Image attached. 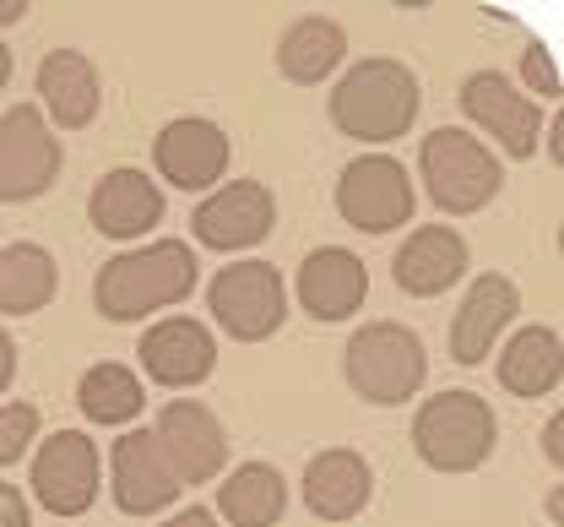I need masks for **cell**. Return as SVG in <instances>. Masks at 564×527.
Listing matches in <instances>:
<instances>
[{
    "label": "cell",
    "instance_id": "26",
    "mask_svg": "<svg viewBox=\"0 0 564 527\" xmlns=\"http://www.w3.org/2000/svg\"><path fill=\"white\" fill-rule=\"evenodd\" d=\"M76 408L93 424H131L141 408H147V391H141V380L126 365L104 359V365H93L87 376L76 380Z\"/></svg>",
    "mask_w": 564,
    "mask_h": 527
},
{
    "label": "cell",
    "instance_id": "13",
    "mask_svg": "<svg viewBox=\"0 0 564 527\" xmlns=\"http://www.w3.org/2000/svg\"><path fill=\"white\" fill-rule=\"evenodd\" d=\"M462 109H467V115H473V120H478L510 158H532V152H538L543 109H538L527 93H516L499 72H473L467 76V82H462Z\"/></svg>",
    "mask_w": 564,
    "mask_h": 527
},
{
    "label": "cell",
    "instance_id": "25",
    "mask_svg": "<svg viewBox=\"0 0 564 527\" xmlns=\"http://www.w3.org/2000/svg\"><path fill=\"white\" fill-rule=\"evenodd\" d=\"M61 267L44 245H6L0 250V315H33L55 300Z\"/></svg>",
    "mask_w": 564,
    "mask_h": 527
},
{
    "label": "cell",
    "instance_id": "4",
    "mask_svg": "<svg viewBox=\"0 0 564 527\" xmlns=\"http://www.w3.org/2000/svg\"><path fill=\"white\" fill-rule=\"evenodd\" d=\"M343 370L348 386L364 402H380V408H397V402H413V391L429 376V354H423V337L413 326H397V321H369L358 326L343 348Z\"/></svg>",
    "mask_w": 564,
    "mask_h": 527
},
{
    "label": "cell",
    "instance_id": "12",
    "mask_svg": "<svg viewBox=\"0 0 564 527\" xmlns=\"http://www.w3.org/2000/svg\"><path fill=\"white\" fill-rule=\"evenodd\" d=\"M137 359L158 386H202L217 370V343H212L207 321L169 315V321H152V332H141Z\"/></svg>",
    "mask_w": 564,
    "mask_h": 527
},
{
    "label": "cell",
    "instance_id": "24",
    "mask_svg": "<svg viewBox=\"0 0 564 527\" xmlns=\"http://www.w3.org/2000/svg\"><path fill=\"white\" fill-rule=\"evenodd\" d=\"M217 512L234 527H278L288 512V478L272 462H239V473L223 478Z\"/></svg>",
    "mask_w": 564,
    "mask_h": 527
},
{
    "label": "cell",
    "instance_id": "14",
    "mask_svg": "<svg viewBox=\"0 0 564 527\" xmlns=\"http://www.w3.org/2000/svg\"><path fill=\"white\" fill-rule=\"evenodd\" d=\"M228 137L223 126H212L202 115H185V120H169L152 142L158 158V174L174 185V191H212L228 169Z\"/></svg>",
    "mask_w": 564,
    "mask_h": 527
},
{
    "label": "cell",
    "instance_id": "19",
    "mask_svg": "<svg viewBox=\"0 0 564 527\" xmlns=\"http://www.w3.org/2000/svg\"><path fill=\"white\" fill-rule=\"evenodd\" d=\"M163 191L141 174V169H109L98 185H93V202H87V218L98 234L109 239H141L163 224Z\"/></svg>",
    "mask_w": 564,
    "mask_h": 527
},
{
    "label": "cell",
    "instance_id": "17",
    "mask_svg": "<svg viewBox=\"0 0 564 527\" xmlns=\"http://www.w3.org/2000/svg\"><path fill=\"white\" fill-rule=\"evenodd\" d=\"M364 294H369V272L343 245H321L299 261V304L315 321H348L358 315Z\"/></svg>",
    "mask_w": 564,
    "mask_h": 527
},
{
    "label": "cell",
    "instance_id": "10",
    "mask_svg": "<svg viewBox=\"0 0 564 527\" xmlns=\"http://www.w3.org/2000/svg\"><path fill=\"white\" fill-rule=\"evenodd\" d=\"M272 224H278V202L261 180H234L212 191L207 202H196L191 213V234L207 250H250L272 234Z\"/></svg>",
    "mask_w": 564,
    "mask_h": 527
},
{
    "label": "cell",
    "instance_id": "29",
    "mask_svg": "<svg viewBox=\"0 0 564 527\" xmlns=\"http://www.w3.org/2000/svg\"><path fill=\"white\" fill-rule=\"evenodd\" d=\"M33 523V506L17 484H0V527H28Z\"/></svg>",
    "mask_w": 564,
    "mask_h": 527
},
{
    "label": "cell",
    "instance_id": "20",
    "mask_svg": "<svg viewBox=\"0 0 564 527\" xmlns=\"http://www.w3.org/2000/svg\"><path fill=\"white\" fill-rule=\"evenodd\" d=\"M375 495V473L369 462L352 452V447H332V452H315L304 467V506L321 517V523H352Z\"/></svg>",
    "mask_w": 564,
    "mask_h": 527
},
{
    "label": "cell",
    "instance_id": "34",
    "mask_svg": "<svg viewBox=\"0 0 564 527\" xmlns=\"http://www.w3.org/2000/svg\"><path fill=\"white\" fill-rule=\"evenodd\" d=\"M560 142H564V131H560V120H554V126H549V158H554V163H560V158H564V148H560Z\"/></svg>",
    "mask_w": 564,
    "mask_h": 527
},
{
    "label": "cell",
    "instance_id": "16",
    "mask_svg": "<svg viewBox=\"0 0 564 527\" xmlns=\"http://www.w3.org/2000/svg\"><path fill=\"white\" fill-rule=\"evenodd\" d=\"M391 272H397V289H402V294L434 300V294H445V289L467 272V239L451 224H423L402 239Z\"/></svg>",
    "mask_w": 564,
    "mask_h": 527
},
{
    "label": "cell",
    "instance_id": "11",
    "mask_svg": "<svg viewBox=\"0 0 564 527\" xmlns=\"http://www.w3.org/2000/svg\"><path fill=\"white\" fill-rule=\"evenodd\" d=\"M152 441H158L163 462L174 467L180 490H185V484H207L212 473L228 462V435H223L217 413L202 408V402H191V397H174V402L158 413Z\"/></svg>",
    "mask_w": 564,
    "mask_h": 527
},
{
    "label": "cell",
    "instance_id": "30",
    "mask_svg": "<svg viewBox=\"0 0 564 527\" xmlns=\"http://www.w3.org/2000/svg\"><path fill=\"white\" fill-rule=\"evenodd\" d=\"M11 376H17V343H11V332L0 326V391L11 386Z\"/></svg>",
    "mask_w": 564,
    "mask_h": 527
},
{
    "label": "cell",
    "instance_id": "21",
    "mask_svg": "<svg viewBox=\"0 0 564 527\" xmlns=\"http://www.w3.org/2000/svg\"><path fill=\"white\" fill-rule=\"evenodd\" d=\"M39 98L61 131H82L98 120V72L76 50H50L39 66Z\"/></svg>",
    "mask_w": 564,
    "mask_h": 527
},
{
    "label": "cell",
    "instance_id": "28",
    "mask_svg": "<svg viewBox=\"0 0 564 527\" xmlns=\"http://www.w3.org/2000/svg\"><path fill=\"white\" fill-rule=\"evenodd\" d=\"M521 76H527L543 98H560V72H554V55H549L543 44H527V55H521Z\"/></svg>",
    "mask_w": 564,
    "mask_h": 527
},
{
    "label": "cell",
    "instance_id": "8",
    "mask_svg": "<svg viewBox=\"0 0 564 527\" xmlns=\"http://www.w3.org/2000/svg\"><path fill=\"white\" fill-rule=\"evenodd\" d=\"M61 174V142L39 104H11L0 115V202H39Z\"/></svg>",
    "mask_w": 564,
    "mask_h": 527
},
{
    "label": "cell",
    "instance_id": "36",
    "mask_svg": "<svg viewBox=\"0 0 564 527\" xmlns=\"http://www.w3.org/2000/svg\"><path fill=\"white\" fill-rule=\"evenodd\" d=\"M6 82H11V50L0 44V87H6Z\"/></svg>",
    "mask_w": 564,
    "mask_h": 527
},
{
    "label": "cell",
    "instance_id": "23",
    "mask_svg": "<svg viewBox=\"0 0 564 527\" xmlns=\"http://www.w3.org/2000/svg\"><path fill=\"white\" fill-rule=\"evenodd\" d=\"M343 61H348V33H343V22H332V17H321V11L299 17L278 44V72L288 76V82H299V87L326 82Z\"/></svg>",
    "mask_w": 564,
    "mask_h": 527
},
{
    "label": "cell",
    "instance_id": "6",
    "mask_svg": "<svg viewBox=\"0 0 564 527\" xmlns=\"http://www.w3.org/2000/svg\"><path fill=\"white\" fill-rule=\"evenodd\" d=\"M212 321L239 343H267L288 321V289L272 261H228L207 283Z\"/></svg>",
    "mask_w": 564,
    "mask_h": 527
},
{
    "label": "cell",
    "instance_id": "31",
    "mask_svg": "<svg viewBox=\"0 0 564 527\" xmlns=\"http://www.w3.org/2000/svg\"><path fill=\"white\" fill-rule=\"evenodd\" d=\"M564 419H549V430H543V456H549V462H554V467H560L564 462Z\"/></svg>",
    "mask_w": 564,
    "mask_h": 527
},
{
    "label": "cell",
    "instance_id": "18",
    "mask_svg": "<svg viewBox=\"0 0 564 527\" xmlns=\"http://www.w3.org/2000/svg\"><path fill=\"white\" fill-rule=\"evenodd\" d=\"M174 501H180V478L163 462L152 430L120 435V447H115V506L126 517H152V512H163Z\"/></svg>",
    "mask_w": 564,
    "mask_h": 527
},
{
    "label": "cell",
    "instance_id": "35",
    "mask_svg": "<svg viewBox=\"0 0 564 527\" xmlns=\"http://www.w3.org/2000/svg\"><path fill=\"white\" fill-rule=\"evenodd\" d=\"M560 495H564V490H560V484H554V490H549V517H554V523H560V517H564V506H560Z\"/></svg>",
    "mask_w": 564,
    "mask_h": 527
},
{
    "label": "cell",
    "instance_id": "7",
    "mask_svg": "<svg viewBox=\"0 0 564 527\" xmlns=\"http://www.w3.org/2000/svg\"><path fill=\"white\" fill-rule=\"evenodd\" d=\"M337 213L358 234H391V228L413 224V180L397 158L386 152H364L337 174Z\"/></svg>",
    "mask_w": 564,
    "mask_h": 527
},
{
    "label": "cell",
    "instance_id": "22",
    "mask_svg": "<svg viewBox=\"0 0 564 527\" xmlns=\"http://www.w3.org/2000/svg\"><path fill=\"white\" fill-rule=\"evenodd\" d=\"M499 386L510 397H549L564 380V343L554 326H521L499 354Z\"/></svg>",
    "mask_w": 564,
    "mask_h": 527
},
{
    "label": "cell",
    "instance_id": "9",
    "mask_svg": "<svg viewBox=\"0 0 564 527\" xmlns=\"http://www.w3.org/2000/svg\"><path fill=\"white\" fill-rule=\"evenodd\" d=\"M33 495L55 517H82L98 501V447L82 430H55L33 452Z\"/></svg>",
    "mask_w": 564,
    "mask_h": 527
},
{
    "label": "cell",
    "instance_id": "33",
    "mask_svg": "<svg viewBox=\"0 0 564 527\" xmlns=\"http://www.w3.org/2000/svg\"><path fill=\"white\" fill-rule=\"evenodd\" d=\"M28 17V0H0V28L6 22H22Z\"/></svg>",
    "mask_w": 564,
    "mask_h": 527
},
{
    "label": "cell",
    "instance_id": "27",
    "mask_svg": "<svg viewBox=\"0 0 564 527\" xmlns=\"http://www.w3.org/2000/svg\"><path fill=\"white\" fill-rule=\"evenodd\" d=\"M33 435H39V408L33 402H6L0 408V467L28 452Z\"/></svg>",
    "mask_w": 564,
    "mask_h": 527
},
{
    "label": "cell",
    "instance_id": "5",
    "mask_svg": "<svg viewBox=\"0 0 564 527\" xmlns=\"http://www.w3.org/2000/svg\"><path fill=\"white\" fill-rule=\"evenodd\" d=\"M419 169H423V191H429V202L440 213H478L505 185L499 158L478 137L456 131V126H440V131L423 137Z\"/></svg>",
    "mask_w": 564,
    "mask_h": 527
},
{
    "label": "cell",
    "instance_id": "3",
    "mask_svg": "<svg viewBox=\"0 0 564 527\" xmlns=\"http://www.w3.org/2000/svg\"><path fill=\"white\" fill-rule=\"evenodd\" d=\"M499 441V419L478 391H434L413 413V452L434 473H473Z\"/></svg>",
    "mask_w": 564,
    "mask_h": 527
},
{
    "label": "cell",
    "instance_id": "32",
    "mask_svg": "<svg viewBox=\"0 0 564 527\" xmlns=\"http://www.w3.org/2000/svg\"><path fill=\"white\" fill-rule=\"evenodd\" d=\"M163 527H223V523H217L212 512H202V506H191V512H174Z\"/></svg>",
    "mask_w": 564,
    "mask_h": 527
},
{
    "label": "cell",
    "instance_id": "2",
    "mask_svg": "<svg viewBox=\"0 0 564 527\" xmlns=\"http://www.w3.org/2000/svg\"><path fill=\"white\" fill-rule=\"evenodd\" d=\"M423 109L419 76L402 61H358L337 87H332V126L352 137V142H397L413 131Z\"/></svg>",
    "mask_w": 564,
    "mask_h": 527
},
{
    "label": "cell",
    "instance_id": "15",
    "mask_svg": "<svg viewBox=\"0 0 564 527\" xmlns=\"http://www.w3.org/2000/svg\"><path fill=\"white\" fill-rule=\"evenodd\" d=\"M516 315H521V294H516V283L505 272L473 278L467 300H462L456 321H451V359L456 365H484L494 354V343H499V332Z\"/></svg>",
    "mask_w": 564,
    "mask_h": 527
},
{
    "label": "cell",
    "instance_id": "1",
    "mask_svg": "<svg viewBox=\"0 0 564 527\" xmlns=\"http://www.w3.org/2000/svg\"><path fill=\"white\" fill-rule=\"evenodd\" d=\"M196 250L185 239H152L147 250H126L98 267L93 304L104 321H141L163 304H180L196 289Z\"/></svg>",
    "mask_w": 564,
    "mask_h": 527
}]
</instances>
